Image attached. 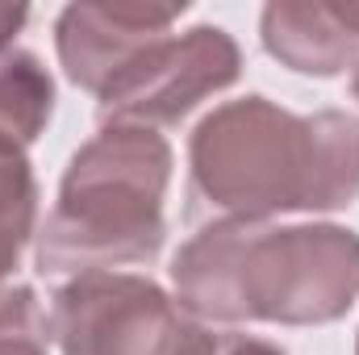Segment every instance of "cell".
<instances>
[{"label":"cell","instance_id":"6da1fadb","mask_svg":"<svg viewBox=\"0 0 359 355\" xmlns=\"http://www.w3.org/2000/svg\"><path fill=\"white\" fill-rule=\"evenodd\" d=\"M188 176L217 222L343 209L359 196V117L288 113L268 96L230 100L192 130Z\"/></svg>","mask_w":359,"mask_h":355},{"label":"cell","instance_id":"7a4b0ae2","mask_svg":"<svg viewBox=\"0 0 359 355\" xmlns=\"http://www.w3.org/2000/svg\"><path fill=\"white\" fill-rule=\"evenodd\" d=\"M172 288L201 322L326 326L359 297V234L334 222H209L176 251Z\"/></svg>","mask_w":359,"mask_h":355},{"label":"cell","instance_id":"3957f363","mask_svg":"<svg viewBox=\"0 0 359 355\" xmlns=\"http://www.w3.org/2000/svg\"><path fill=\"white\" fill-rule=\"evenodd\" d=\"M168 184L172 147L159 130L104 126L63 172L59 201L38 230V272L84 276L155 260L168 239Z\"/></svg>","mask_w":359,"mask_h":355},{"label":"cell","instance_id":"277c9868","mask_svg":"<svg viewBox=\"0 0 359 355\" xmlns=\"http://www.w3.org/2000/svg\"><path fill=\"white\" fill-rule=\"evenodd\" d=\"M46 326L59 355H172L188 318L147 276L84 272L59 284Z\"/></svg>","mask_w":359,"mask_h":355},{"label":"cell","instance_id":"5b68a950","mask_svg":"<svg viewBox=\"0 0 359 355\" xmlns=\"http://www.w3.org/2000/svg\"><path fill=\"white\" fill-rule=\"evenodd\" d=\"M243 72L238 42L222 25H196L142 51L100 92L104 126H172L205 96L230 88Z\"/></svg>","mask_w":359,"mask_h":355},{"label":"cell","instance_id":"8992f818","mask_svg":"<svg viewBox=\"0 0 359 355\" xmlns=\"http://www.w3.org/2000/svg\"><path fill=\"white\" fill-rule=\"evenodd\" d=\"M180 17L184 4H67L55 21L63 76L100 96L142 51L172 38Z\"/></svg>","mask_w":359,"mask_h":355},{"label":"cell","instance_id":"52a82bcc","mask_svg":"<svg viewBox=\"0 0 359 355\" xmlns=\"http://www.w3.org/2000/svg\"><path fill=\"white\" fill-rule=\"evenodd\" d=\"M259 38L288 72L330 80L359 59V0H271L259 17Z\"/></svg>","mask_w":359,"mask_h":355},{"label":"cell","instance_id":"ba28073f","mask_svg":"<svg viewBox=\"0 0 359 355\" xmlns=\"http://www.w3.org/2000/svg\"><path fill=\"white\" fill-rule=\"evenodd\" d=\"M55 113V80L29 51L0 55V155H25Z\"/></svg>","mask_w":359,"mask_h":355},{"label":"cell","instance_id":"9c48e42d","mask_svg":"<svg viewBox=\"0 0 359 355\" xmlns=\"http://www.w3.org/2000/svg\"><path fill=\"white\" fill-rule=\"evenodd\" d=\"M38 222V184L25 155H0V288L13 276Z\"/></svg>","mask_w":359,"mask_h":355},{"label":"cell","instance_id":"30bf717a","mask_svg":"<svg viewBox=\"0 0 359 355\" xmlns=\"http://www.w3.org/2000/svg\"><path fill=\"white\" fill-rule=\"evenodd\" d=\"M0 355H50L46 314L25 284L0 288Z\"/></svg>","mask_w":359,"mask_h":355},{"label":"cell","instance_id":"8fae6325","mask_svg":"<svg viewBox=\"0 0 359 355\" xmlns=\"http://www.w3.org/2000/svg\"><path fill=\"white\" fill-rule=\"evenodd\" d=\"M172 355H284L276 343L251 339V335H234V330H205L196 322H188V330L180 335Z\"/></svg>","mask_w":359,"mask_h":355},{"label":"cell","instance_id":"7c38bea8","mask_svg":"<svg viewBox=\"0 0 359 355\" xmlns=\"http://www.w3.org/2000/svg\"><path fill=\"white\" fill-rule=\"evenodd\" d=\"M25 21H29V8L25 4H0V55L13 51V38L21 34Z\"/></svg>","mask_w":359,"mask_h":355},{"label":"cell","instance_id":"4fadbf2b","mask_svg":"<svg viewBox=\"0 0 359 355\" xmlns=\"http://www.w3.org/2000/svg\"><path fill=\"white\" fill-rule=\"evenodd\" d=\"M351 92H355V100H359V67H355V76H351Z\"/></svg>","mask_w":359,"mask_h":355},{"label":"cell","instance_id":"5bb4252c","mask_svg":"<svg viewBox=\"0 0 359 355\" xmlns=\"http://www.w3.org/2000/svg\"><path fill=\"white\" fill-rule=\"evenodd\" d=\"M355 355H359V335H355Z\"/></svg>","mask_w":359,"mask_h":355}]
</instances>
